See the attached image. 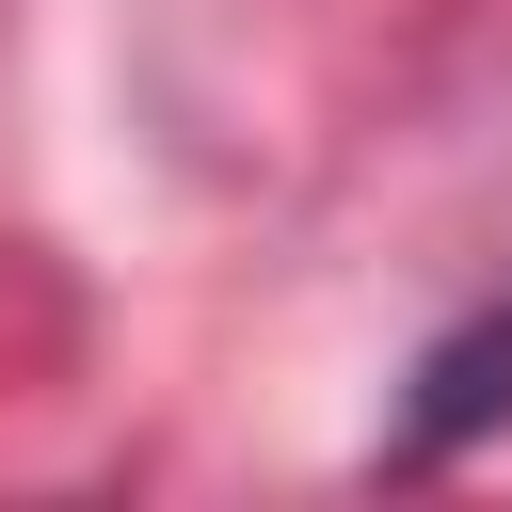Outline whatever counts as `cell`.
<instances>
[{"mask_svg": "<svg viewBox=\"0 0 512 512\" xmlns=\"http://www.w3.org/2000/svg\"><path fill=\"white\" fill-rule=\"evenodd\" d=\"M480 432H512V288H496L480 320H448V336L416 352V384H400V432H384V464H400V480H432V464H464Z\"/></svg>", "mask_w": 512, "mask_h": 512, "instance_id": "1", "label": "cell"}]
</instances>
